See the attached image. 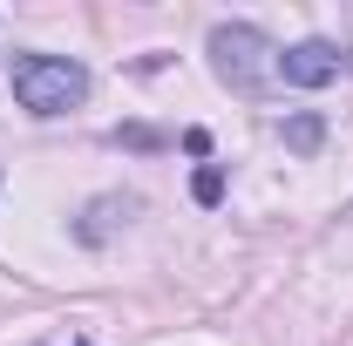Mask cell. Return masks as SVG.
I'll list each match as a JSON object with an SVG mask.
<instances>
[{
    "instance_id": "5",
    "label": "cell",
    "mask_w": 353,
    "mask_h": 346,
    "mask_svg": "<svg viewBox=\"0 0 353 346\" xmlns=\"http://www.w3.org/2000/svg\"><path fill=\"white\" fill-rule=\"evenodd\" d=\"M292 143H299V150H312V143H319V123H312V116H299V123H292Z\"/></svg>"
},
{
    "instance_id": "3",
    "label": "cell",
    "mask_w": 353,
    "mask_h": 346,
    "mask_svg": "<svg viewBox=\"0 0 353 346\" xmlns=\"http://www.w3.org/2000/svg\"><path fill=\"white\" fill-rule=\"evenodd\" d=\"M279 75H285L292 88H326L333 75H340V48L333 41H299V48L279 54Z\"/></svg>"
},
{
    "instance_id": "4",
    "label": "cell",
    "mask_w": 353,
    "mask_h": 346,
    "mask_svg": "<svg viewBox=\"0 0 353 346\" xmlns=\"http://www.w3.org/2000/svg\"><path fill=\"white\" fill-rule=\"evenodd\" d=\"M190 190H197V204H218V197H224V176H218V170H197Z\"/></svg>"
},
{
    "instance_id": "1",
    "label": "cell",
    "mask_w": 353,
    "mask_h": 346,
    "mask_svg": "<svg viewBox=\"0 0 353 346\" xmlns=\"http://www.w3.org/2000/svg\"><path fill=\"white\" fill-rule=\"evenodd\" d=\"M88 95V68L68 54H14V102L28 116H61Z\"/></svg>"
},
{
    "instance_id": "2",
    "label": "cell",
    "mask_w": 353,
    "mask_h": 346,
    "mask_svg": "<svg viewBox=\"0 0 353 346\" xmlns=\"http://www.w3.org/2000/svg\"><path fill=\"white\" fill-rule=\"evenodd\" d=\"M211 54H218V75L231 88H265V82H279V48L265 41L259 28H218L211 34Z\"/></svg>"
}]
</instances>
